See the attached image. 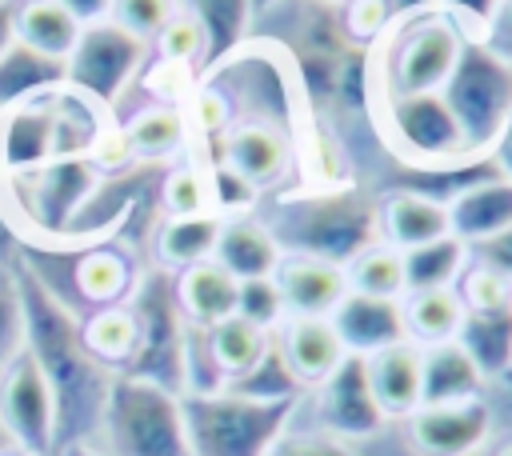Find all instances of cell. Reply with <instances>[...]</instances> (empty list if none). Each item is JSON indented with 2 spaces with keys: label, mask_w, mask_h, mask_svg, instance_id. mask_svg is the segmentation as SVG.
<instances>
[{
  "label": "cell",
  "mask_w": 512,
  "mask_h": 456,
  "mask_svg": "<svg viewBox=\"0 0 512 456\" xmlns=\"http://www.w3.org/2000/svg\"><path fill=\"white\" fill-rule=\"evenodd\" d=\"M16 284L24 296V348L36 356L56 396L60 448L92 440L116 372L92 360L80 336V312L28 264L24 248L16 256Z\"/></svg>",
  "instance_id": "obj_1"
},
{
  "label": "cell",
  "mask_w": 512,
  "mask_h": 456,
  "mask_svg": "<svg viewBox=\"0 0 512 456\" xmlns=\"http://www.w3.org/2000/svg\"><path fill=\"white\" fill-rule=\"evenodd\" d=\"M264 224L284 256H316L340 268L380 240L376 200L356 184L284 192L276 196Z\"/></svg>",
  "instance_id": "obj_2"
},
{
  "label": "cell",
  "mask_w": 512,
  "mask_h": 456,
  "mask_svg": "<svg viewBox=\"0 0 512 456\" xmlns=\"http://www.w3.org/2000/svg\"><path fill=\"white\" fill-rule=\"evenodd\" d=\"M100 184L104 168L92 156H60L28 176L0 180V192L20 232V244H72Z\"/></svg>",
  "instance_id": "obj_3"
},
{
  "label": "cell",
  "mask_w": 512,
  "mask_h": 456,
  "mask_svg": "<svg viewBox=\"0 0 512 456\" xmlns=\"http://www.w3.org/2000/svg\"><path fill=\"white\" fill-rule=\"evenodd\" d=\"M192 456H268L292 428L300 400H256L232 388L180 396Z\"/></svg>",
  "instance_id": "obj_4"
},
{
  "label": "cell",
  "mask_w": 512,
  "mask_h": 456,
  "mask_svg": "<svg viewBox=\"0 0 512 456\" xmlns=\"http://www.w3.org/2000/svg\"><path fill=\"white\" fill-rule=\"evenodd\" d=\"M92 440L108 456H192L180 396L124 372L112 376Z\"/></svg>",
  "instance_id": "obj_5"
},
{
  "label": "cell",
  "mask_w": 512,
  "mask_h": 456,
  "mask_svg": "<svg viewBox=\"0 0 512 456\" xmlns=\"http://www.w3.org/2000/svg\"><path fill=\"white\" fill-rule=\"evenodd\" d=\"M464 40L468 36L440 8L396 20L388 36L372 48V72H376L380 100L440 92L460 60Z\"/></svg>",
  "instance_id": "obj_6"
},
{
  "label": "cell",
  "mask_w": 512,
  "mask_h": 456,
  "mask_svg": "<svg viewBox=\"0 0 512 456\" xmlns=\"http://www.w3.org/2000/svg\"><path fill=\"white\" fill-rule=\"evenodd\" d=\"M132 320H136V352L124 368V376L152 380L176 396H184V344H188V320L176 304V280L172 272L148 264L136 276V288L128 296Z\"/></svg>",
  "instance_id": "obj_7"
},
{
  "label": "cell",
  "mask_w": 512,
  "mask_h": 456,
  "mask_svg": "<svg viewBox=\"0 0 512 456\" xmlns=\"http://www.w3.org/2000/svg\"><path fill=\"white\" fill-rule=\"evenodd\" d=\"M372 116H376V128L388 140V148L420 172H444V168H464V164L480 160V156H472V148L440 92L384 96V100H376Z\"/></svg>",
  "instance_id": "obj_8"
},
{
  "label": "cell",
  "mask_w": 512,
  "mask_h": 456,
  "mask_svg": "<svg viewBox=\"0 0 512 456\" xmlns=\"http://www.w3.org/2000/svg\"><path fill=\"white\" fill-rule=\"evenodd\" d=\"M472 156L488 160L508 112H512V60L496 56L484 40H464L460 60L440 88Z\"/></svg>",
  "instance_id": "obj_9"
},
{
  "label": "cell",
  "mask_w": 512,
  "mask_h": 456,
  "mask_svg": "<svg viewBox=\"0 0 512 456\" xmlns=\"http://www.w3.org/2000/svg\"><path fill=\"white\" fill-rule=\"evenodd\" d=\"M144 64H148V44L124 32L112 16L92 20L80 28V40L64 60V88L88 96L100 108H112Z\"/></svg>",
  "instance_id": "obj_10"
},
{
  "label": "cell",
  "mask_w": 512,
  "mask_h": 456,
  "mask_svg": "<svg viewBox=\"0 0 512 456\" xmlns=\"http://www.w3.org/2000/svg\"><path fill=\"white\" fill-rule=\"evenodd\" d=\"M0 432H4L8 448H20L28 456L60 452L56 396L28 348H20L0 368Z\"/></svg>",
  "instance_id": "obj_11"
},
{
  "label": "cell",
  "mask_w": 512,
  "mask_h": 456,
  "mask_svg": "<svg viewBox=\"0 0 512 456\" xmlns=\"http://www.w3.org/2000/svg\"><path fill=\"white\" fill-rule=\"evenodd\" d=\"M312 420H316V432L344 440V444L372 440L384 432L388 416L376 404L364 356H344L336 372L312 388Z\"/></svg>",
  "instance_id": "obj_12"
},
{
  "label": "cell",
  "mask_w": 512,
  "mask_h": 456,
  "mask_svg": "<svg viewBox=\"0 0 512 456\" xmlns=\"http://www.w3.org/2000/svg\"><path fill=\"white\" fill-rule=\"evenodd\" d=\"M56 92H44L36 100H24L0 112V180L28 176L64 156Z\"/></svg>",
  "instance_id": "obj_13"
},
{
  "label": "cell",
  "mask_w": 512,
  "mask_h": 456,
  "mask_svg": "<svg viewBox=\"0 0 512 456\" xmlns=\"http://www.w3.org/2000/svg\"><path fill=\"white\" fill-rule=\"evenodd\" d=\"M404 428L416 456H476L492 436V404L488 396L420 404Z\"/></svg>",
  "instance_id": "obj_14"
},
{
  "label": "cell",
  "mask_w": 512,
  "mask_h": 456,
  "mask_svg": "<svg viewBox=\"0 0 512 456\" xmlns=\"http://www.w3.org/2000/svg\"><path fill=\"white\" fill-rule=\"evenodd\" d=\"M344 352L348 356H376L400 340H408V324H404V300L392 296H368V292H344V300L336 304V312L328 316Z\"/></svg>",
  "instance_id": "obj_15"
},
{
  "label": "cell",
  "mask_w": 512,
  "mask_h": 456,
  "mask_svg": "<svg viewBox=\"0 0 512 456\" xmlns=\"http://www.w3.org/2000/svg\"><path fill=\"white\" fill-rule=\"evenodd\" d=\"M220 160L240 176L248 180L256 192H268L276 188L288 168H292V140L272 128V124H260V120H248V124H232L224 136H220Z\"/></svg>",
  "instance_id": "obj_16"
},
{
  "label": "cell",
  "mask_w": 512,
  "mask_h": 456,
  "mask_svg": "<svg viewBox=\"0 0 512 456\" xmlns=\"http://www.w3.org/2000/svg\"><path fill=\"white\" fill-rule=\"evenodd\" d=\"M444 208H448V232L468 248H476L500 236L504 228H512V180L492 168L472 184H464Z\"/></svg>",
  "instance_id": "obj_17"
},
{
  "label": "cell",
  "mask_w": 512,
  "mask_h": 456,
  "mask_svg": "<svg viewBox=\"0 0 512 456\" xmlns=\"http://www.w3.org/2000/svg\"><path fill=\"white\" fill-rule=\"evenodd\" d=\"M140 268L132 264V256L116 244V240H88L76 248L72 260V288L84 300V312L92 308H108V304H124L136 288Z\"/></svg>",
  "instance_id": "obj_18"
},
{
  "label": "cell",
  "mask_w": 512,
  "mask_h": 456,
  "mask_svg": "<svg viewBox=\"0 0 512 456\" xmlns=\"http://www.w3.org/2000/svg\"><path fill=\"white\" fill-rule=\"evenodd\" d=\"M276 344L304 392H312L324 376H332L336 364L348 356L328 316H288L276 328Z\"/></svg>",
  "instance_id": "obj_19"
},
{
  "label": "cell",
  "mask_w": 512,
  "mask_h": 456,
  "mask_svg": "<svg viewBox=\"0 0 512 456\" xmlns=\"http://www.w3.org/2000/svg\"><path fill=\"white\" fill-rule=\"evenodd\" d=\"M276 284L284 292L288 316H332L348 292L344 268L316 256H284L276 268Z\"/></svg>",
  "instance_id": "obj_20"
},
{
  "label": "cell",
  "mask_w": 512,
  "mask_h": 456,
  "mask_svg": "<svg viewBox=\"0 0 512 456\" xmlns=\"http://www.w3.org/2000/svg\"><path fill=\"white\" fill-rule=\"evenodd\" d=\"M120 144H124L128 160H144V164L184 160L188 144H192L184 108L180 104H148V108L132 112L120 124Z\"/></svg>",
  "instance_id": "obj_21"
},
{
  "label": "cell",
  "mask_w": 512,
  "mask_h": 456,
  "mask_svg": "<svg viewBox=\"0 0 512 456\" xmlns=\"http://www.w3.org/2000/svg\"><path fill=\"white\" fill-rule=\"evenodd\" d=\"M376 216H380V240L392 244L396 252L448 236V208L416 188H396L384 200H376Z\"/></svg>",
  "instance_id": "obj_22"
},
{
  "label": "cell",
  "mask_w": 512,
  "mask_h": 456,
  "mask_svg": "<svg viewBox=\"0 0 512 456\" xmlns=\"http://www.w3.org/2000/svg\"><path fill=\"white\" fill-rule=\"evenodd\" d=\"M420 364H424V348L412 340H400L368 356V384L388 420H408L420 408Z\"/></svg>",
  "instance_id": "obj_23"
},
{
  "label": "cell",
  "mask_w": 512,
  "mask_h": 456,
  "mask_svg": "<svg viewBox=\"0 0 512 456\" xmlns=\"http://www.w3.org/2000/svg\"><path fill=\"white\" fill-rule=\"evenodd\" d=\"M212 260L236 280H256V276H276L284 252L260 216H228Z\"/></svg>",
  "instance_id": "obj_24"
},
{
  "label": "cell",
  "mask_w": 512,
  "mask_h": 456,
  "mask_svg": "<svg viewBox=\"0 0 512 456\" xmlns=\"http://www.w3.org/2000/svg\"><path fill=\"white\" fill-rule=\"evenodd\" d=\"M172 280H176V304H180V312H184L188 324L212 328V324L236 316L240 280L232 272H224L216 260L192 264L184 272H172Z\"/></svg>",
  "instance_id": "obj_25"
},
{
  "label": "cell",
  "mask_w": 512,
  "mask_h": 456,
  "mask_svg": "<svg viewBox=\"0 0 512 456\" xmlns=\"http://www.w3.org/2000/svg\"><path fill=\"white\" fill-rule=\"evenodd\" d=\"M488 380L476 368V360L464 352L460 340L428 344L420 364V404H448V400H472L484 396Z\"/></svg>",
  "instance_id": "obj_26"
},
{
  "label": "cell",
  "mask_w": 512,
  "mask_h": 456,
  "mask_svg": "<svg viewBox=\"0 0 512 456\" xmlns=\"http://www.w3.org/2000/svg\"><path fill=\"white\" fill-rule=\"evenodd\" d=\"M224 216L216 212H200V216H164L152 240V264L164 272H184L192 264H204L216 256V240H220Z\"/></svg>",
  "instance_id": "obj_27"
},
{
  "label": "cell",
  "mask_w": 512,
  "mask_h": 456,
  "mask_svg": "<svg viewBox=\"0 0 512 456\" xmlns=\"http://www.w3.org/2000/svg\"><path fill=\"white\" fill-rule=\"evenodd\" d=\"M456 340L476 360V368L484 372V380L488 384H500L512 372V304L464 312V324H460Z\"/></svg>",
  "instance_id": "obj_28"
},
{
  "label": "cell",
  "mask_w": 512,
  "mask_h": 456,
  "mask_svg": "<svg viewBox=\"0 0 512 456\" xmlns=\"http://www.w3.org/2000/svg\"><path fill=\"white\" fill-rule=\"evenodd\" d=\"M80 20L60 0H20L16 8V40L36 48L48 60H68L80 40Z\"/></svg>",
  "instance_id": "obj_29"
},
{
  "label": "cell",
  "mask_w": 512,
  "mask_h": 456,
  "mask_svg": "<svg viewBox=\"0 0 512 456\" xmlns=\"http://www.w3.org/2000/svg\"><path fill=\"white\" fill-rule=\"evenodd\" d=\"M56 88H64V64L60 60H48L20 40H12L0 52V112L12 104L36 100L44 92H56Z\"/></svg>",
  "instance_id": "obj_30"
},
{
  "label": "cell",
  "mask_w": 512,
  "mask_h": 456,
  "mask_svg": "<svg viewBox=\"0 0 512 456\" xmlns=\"http://www.w3.org/2000/svg\"><path fill=\"white\" fill-rule=\"evenodd\" d=\"M180 8L204 32V68H216L228 52H236L256 20L252 0H180Z\"/></svg>",
  "instance_id": "obj_31"
},
{
  "label": "cell",
  "mask_w": 512,
  "mask_h": 456,
  "mask_svg": "<svg viewBox=\"0 0 512 456\" xmlns=\"http://www.w3.org/2000/svg\"><path fill=\"white\" fill-rule=\"evenodd\" d=\"M468 264H472V248L448 232V236H440V240H428V244L404 252V288H408V292L456 288ZM408 292H404V296H408Z\"/></svg>",
  "instance_id": "obj_32"
},
{
  "label": "cell",
  "mask_w": 512,
  "mask_h": 456,
  "mask_svg": "<svg viewBox=\"0 0 512 456\" xmlns=\"http://www.w3.org/2000/svg\"><path fill=\"white\" fill-rule=\"evenodd\" d=\"M80 336H84V348L92 352V360L120 376L136 352V320H132L128 300L80 312Z\"/></svg>",
  "instance_id": "obj_33"
},
{
  "label": "cell",
  "mask_w": 512,
  "mask_h": 456,
  "mask_svg": "<svg viewBox=\"0 0 512 456\" xmlns=\"http://www.w3.org/2000/svg\"><path fill=\"white\" fill-rule=\"evenodd\" d=\"M404 324H408V340L420 348L456 340V332L464 324V300L456 288L408 292L404 296Z\"/></svg>",
  "instance_id": "obj_34"
},
{
  "label": "cell",
  "mask_w": 512,
  "mask_h": 456,
  "mask_svg": "<svg viewBox=\"0 0 512 456\" xmlns=\"http://www.w3.org/2000/svg\"><path fill=\"white\" fill-rule=\"evenodd\" d=\"M344 276H348V288L352 292H368V296H392V300H404V252H396L392 244L376 240L368 244L356 260L344 264Z\"/></svg>",
  "instance_id": "obj_35"
},
{
  "label": "cell",
  "mask_w": 512,
  "mask_h": 456,
  "mask_svg": "<svg viewBox=\"0 0 512 456\" xmlns=\"http://www.w3.org/2000/svg\"><path fill=\"white\" fill-rule=\"evenodd\" d=\"M268 340H272L268 332H260L256 324H248V320H240V316H228V320H220V324L208 328L212 356H216V364H220V372H224L228 384H232L236 376H244V372L264 356Z\"/></svg>",
  "instance_id": "obj_36"
},
{
  "label": "cell",
  "mask_w": 512,
  "mask_h": 456,
  "mask_svg": "<svg viewBox=\"0 0 512 456\" xmlns=\"http://www.w3.org/2000/svg\"><path fill=\"white\" fill-rule=\"evenodd\" d=\"M160 208H164V216L212 212V184H208L204 160L184 156V160L164 168V176H160Z\"/></svg>",
  "instance_id": "obj_37"
},
{
  "label": "cell",
  "mask_w": 512,
  "mask_h": 456,
  "mask_svg": "<svg viewBox=\"0 0 512 456\" xmlns=\"http://www.w3.org/2000/svg\"><path fill=\"white\" fill-rule=\"evenodd\" d=\"M228 388L240 392V396H256V400H300L304 396L300 380L292 376V368H288V360H284V352L276 344V332H272L264 356L244 376H236Z\"/></svg>",
  "instance_id": "obj_38"
},
{
  "label": "cell",
  "mask_w": 512,
  "mask_h": 456,
  "mask_svg": "<svg viewBox=\"0 0 512 456\" xmlns=\"http://www.w3.org/2000/svg\"><path fill=\"white\" fill-rule=\"evenodd\" d=\"M236 316L256 324L260 332H276L284 320H288V304H284V292L276 284V276H256V280H240V292H236Z\"/></svg>",
  "instance_id": "obj_39"
},
{
  "label": "cell",
  "mask_w": 512,
  "mask_h": 456,
  "mask_svg": "<svg viewBox=\"0 0 512 456\" xmlns=\"http://www.w3.org/2000/svg\"><path fill=\"white\" fill-rule=\"evenodd\" d=\"M336 16L344 28V40L360 52H372L392 28V12L384 0H344L336 4Z\"/></svg>",
  "instance_id": "obj_40"
},
{
  "label": "cell",
  "mask_w": 512,
  "mask_h": 456,
  "mask_svg": "<svg viewBox=\"0 0 512 456\" xmlns=\"http://www.w3.org/2000/svg\"><path fill=\"white\" fill-rule=\"evenodd\" d=\"M148 52H152L156 60H172V64H184V68H204V32H200V24L180 8V12L164 24V32L148 44Z\"/></svg>",
  "instance_id": "obj_41"
},
{
  "label": "cell",
  "mask_w": 512,
  "mask_h": 456,
  "mask_svg": "<svg viewBox=\"0 0 512 456\" xmlns=\"http://www.w3.org/2000/svg\"><path fill=\"white\" fill-rule=\"evenodd\" d=\"M180 12V0H112V20L140 44H152L164 24Z\"/></svg>",
  "instance_id": "obj_42"
},
{
  "label": "cell",
  "mask_w": 512,
  "mask_h": 456,
  "mask_svg": "<svg viewBox=\"0 0 512 456\" xmlns=\"http://www.w3.org/2000/svg\"><path fill=\"white\" fill-rule=\"evenodd\" d=\"M24 348V296L16 284V260H0V368Z\"/></svg>",
  "instance_id": "obj_43"
},
{
  "label": "cell",
  "mask_w": 512,
  "mask_h": 456,
  "mask_svg": "<svg viewBox=\"0 0 512 456\" xmlns=\"http://www.w3.org/2000/svg\"><path fill=\"white\" fill-rule=\"evenodd\" d=\"M460 300H464V312H480V308H504L512 304V280H504L500 272H492L488 264H468L460 284H456Z\"/></svg>",
  "instance_id": "obj_44"
},
{
  "label": "cell",
  "mask_w": 512,
  "mask_h": 456,
  "mask_svg": "<svg viewBox=\"0 0 512 456\" xmlns=\"http://www.w3.org/2000/svg\"><path fill=\"white\" fill-rule=\"evenodd\" d=\"M196 68H184V64H172V60H148L140 68V88L148 96H156V104H184L192 92H196V80H192Z\"/></svg>",
  "instance_id": "obj_45"
},
{
  "label": "cell",
  "mask_w": 512,
  "mask_h": 456,
  "mask_svg": "<svg viewBox=\"0 0 512 456\" xmlns=\"http://www.w3.org/2000/svg\"><path fill=\"white\" fill-rule=\"evenodd\" d=\"M180 108H184V120H188L192 140H200V136H224L236 124L232 120V104L216 88H196Z\"/></svg>",
  "instance_id": "obj_46"
},
{
  "label": "cell",
  "mask_w": 512,
  "mask_h": 456,
  "mask_svg": "<svg viewBox=\"0 0 512 456\" xmlns=\"http://www.w3.org/2000/svg\"><path fill=\"white\" fill-rule=\"evenodd\" d=\"M436 8H440L468 40H484V32H488V24H492L500 0H436Z\"/></svg>",
  "instance_id": "obj_47"
},
{
  "label": "cell",
  "mask_w": 512,
  "mask_h": 456,
  "mask_svg": "<svg viewBox=\"0 0 512 456\" xmlns=\"http://www.w3.org/2000/svg\"><path fill=\"white\" fill-rule=\"evenodd\" d=\"M268 456H356V452H352V444L332 440V436H324V432H292V428H288V432L272 444Z\"/></svg>",
  "instance_id": "obj_48"
},
{
  "label": "cell",
  "mask_w": 512,
  "mask_h": 456,
  "mask_svg": "<svg viewBox=\"0 0 512 456\" xmlns=\"http://www.w3.org/2000/svg\"><path fill=\"white\" fill-rule=\"evenodd\" d=\"M472 260H476V264H488L492 272H500L504 280H512V228H504L500 236L476 244V248H472Z\"/></svg>",
  "instance_id": "obj_49"
},
{
  "label": "cell",
  "mask_w": 512,
  "mask_h": 456,
  "mask_svg": "<svg viewBox=\"0 0 512 456\" xmlns=\"http://www.w3.org/2000/svg\"><path fill=\"white\" fill-rule=\"evenodd\" d=\"M488 164H492L500 176H508V180H512V112H508V120H504V128H500V136H496L492 152H488Z\"/></svg>",
  "instance_id": "obj_50"
},
{
  "label": "cell",
  "mask_w": 512,
  "mask_h": 456,
  "mask_svg": "<svg viewBox=\"0 0 512 456\" xmlns=\"http://www.w3.org/2000/svg\"><path fill=\"white\" fill-rule=\"evenodd\" d=\"M20 232H16V224H12V216H8V204H4V192H0V260L4 264H12L16 256H20Z\"/></svg>",
  "instance_id": "obj_51"
},
{
  "label": "cell",
  "mask_w": 512,
  "mask_h": 456,
  "mask_svg": "<svg viewBox=\"0 0 512 456\" xmlns=\"http://www.w3.org/2000/svg\"><path fill=\"white\" fill-rule=\"evenodd\" d=\"M80 24H92V20H108L112 16V0H60Z\"/></svg>",
  "instance_id": "obj_52"
},
{
  "label": "cell",
  "mask_w": 512,
  "mask_h": 456,
  "mask_svg": "<svg viewBox=\"0 0 512 456\" xmlns=\"http://www.w3.org/2000/svg\"><path fill=\"white\" fill-rule=\"evenodd\" d=\"M16 8L20 0H0V52L16 40Z\"/></svg>",
  "instance_id": "obj_53"
},
{
  "label": "cell",
  "mask_w": 512,
  "mask_h": 456,
  "mask_svg": "<svg viewBox=\"0 0 512 456\" xmlns=\"http://www.w3.org/2000/svg\"><path fill=\"white\" fill-rule=\"evenodd\" d=\"M384 4H388V12H392V24L404 20V16H416V12L436 8V0H384Z\"/></svg>",
  "instance_id": "obj_54"
},
{
  "label": "cell",
  "mask_w": 512,
  "mask_h": 456,
  "mask_svg": "<svg viewBox=\"0 0 512 456\" xmlns=\"http://www.w3.org/2000/svg\"><path fill=\"white\" fill-rule=\"evenodd\" d=\"M56 456H108V452L96 440H76V444H64Z\"/></svg>",
  "instance_id": "obj_55"
},
{
  "label": "cell",
  "mask_w": 512,
  "mask_h": 456,
  "mask_svg": "<svg viewBox=\"0 0 512 456\" xmlns=\"http://www.w3.org/2000/svg\"><path fill=\"white\" fill-rule=\"evenodd\" d=\"M276 4H280V0H252V12H256V16H264V12H268V8H276Z\"/></svg>",
  "instance_id": "obj_56"
},
{
  "label": "cell",
  "mask_w": 512,
  "mask_h": 456,
  "mask_svg": "<svg viewBox=\"0 0 512 456\" xmlns=\"http://www.w3.org/2000/svg\"><path fill=\"white\" fill-rule=\"evenodd\" d=\"M492 456H512V436H508V440H504V444H500Z\"/></svg>",
  "instance_id": "obj_57"
},
{
  "label": "cell",
  "mask_w": 512,
  "mask_h": 456,
  "mask_svg": "<svg viewBox=\"0 0 512 456\" xmlns=\"http://www.w3.org/2000/svg\"><path fill=\"white\" fill-rule=\"evenodd\" d=\"M0 456H28V452H20V448H0Z\"/></svg>",
  "instance_id": "obj_58"
},
{
  "label": "cell",
  "mask_w": 512,
  "mask_h": 456,
  "mask_svg": "<svg viewBox=\"0 0 512 456\" xmlns=\"http://www.w3.org/2000/svg\"><path fill=\"white\" fill-rule=\"evenodd\" d=\"M500 388H504V392H508V396H512V372H508V376H504V380H500Z\"/></svg>",
  "instance_id": "obj_59"
},
{
  "label": "cell",
  "mask_w": 512,
  "mask_h": 456,
  "mask_svg": "<svg viewBox=\"0 0 512 456\" xmlns=\"http://www.w3.org/2000/svg\"><path fill=\"white\" fill-rule=\"evenodd\" d=\"M324 4H344V0H324Z\"/></svg>",
  "instance_id": "obj_60"
},
{
  "label": "cell",
  "mask_w": 512,
  "mask_h": 456,
  "mask_svg": "<svg viewBox=\"0 0 512 456\" xmlns=\"http://www.w3.org/2000/svg\"><path fill=\"white\" fill-rule=\"evenodd\" d=\"M0 448H8V444H4V432H0Z\"/></svg>",
  "instance_id": "obj_61"
}]
</instances>
